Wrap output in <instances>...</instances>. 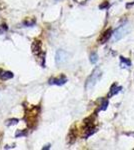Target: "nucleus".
I'll list each match as a JSON object with an SVG mask.
<instances>
[{
	"label": "nucleus",
	"instance_id": "f257e3e1",
	"mask_svg": "<svg viewBox=\"0 0 134 150\" xmlns=\"http://www.w3.org/2000/svg\"><path fill=\"white\" fill-rule=\"evenodd\" d=\"M101 77V71L98 67H96L93 72L91 73V75L88 77V79L86 80V83H85V89L86 90H91L92 88L95 86V84L98 82V80Z\"/></svg>",
	"mask_w": 134,
	"mask_h": 150
},
{
	"label": "nucleus",
	"instance_id": "f03ea898",
	"mask_svg": "<svg viewBox=\"0 0 134 150\" xmlns=\"http://www.w3.org/2000/svg\"><path fill=\"white\" fill-rule=\"evenodd\" d=\"M95 126H94V120H93V117L90 116V117L86 118L84 120V129H83V137H88L90 136L91 134H93L95 132Z\"/></svg>",
	"mask_w": 134,
	"mask_h": 150
},
{
	"label": "nucleus",
	"instance_id": "7ed1b4c3",
	"mask_svg": "<svg viewBox=\"0 0 134 150\" xmlns=\"http://www.w3.org/2000/svg\"><path fill=\"white\" fill-rule=\"evenodd\" d=\"M130 25L129 24H124V25L120 26L115 32L113 33V40L114 41H117V40H120L121 38H123L125 35H127L130 31Z\"/></svg>",
	"mask_w": 134,
	"mask_h": 150
},
{
	"label": "nucleus",
	"instance_id": "20e7f679",
	"mask_svg": "<svg viewBox=\"0 0 134 150\" xmlns=\"http://www.w3.org/2000/svg\"><path fill=\"white\" fill-rule=\"evenodd\" d=\"M38 110H39L38 107H33L32 109L29 110L27 112V114H26V121H27L26 123H27L30 127L35 125L36 117H37V115H38Z\"/></svg>",
	"mask_w": 134,
	"mask_h": 150
},
{
	"label": "nucleus",
	"instance_id": "39448f33",
	"mask_svg": "<svg viewBox=\"0 0 134 150\" xmlns=\"http://www.w3.org/2000/svg\"><path fill=\"white\" fill-rule=\"evenodd\" d=\"M68 59V53L65 51V50H58L56 52V55H55V61L57 64H62L64 62H66Z\"/></svg>",
	"mask_w": 134,
	"mask_h": 150
},
{
	"label": "nucleus",
	"instance_id": "423d86ee",
	"mask_svg": "<svg viewBox=\"0 0 134 150\" xmlns=\"http://www.w3.org/2000/svg\"><path fill=\"white\" fill-rule=\"evenodd\" d=\"M32 52L35 56L39 57L42 54V43L40 40H34L32 43Z\"/></svg>",
	"mask_w": 134,
	"mask_h": 150
},
{
	"label": "nucleus",
	"instance_id": "0eeeda50",
	"mask_svg": "<svg viewBox=\"0 0 134 150\" xmlns=\"http://www.w3.org/2000/svg\"><path fill=\"white\" fill-rule=\"evenodd\" d=\"M67 82V78L64 75H61L58 78H50L49 79V84L51 85H63Z\"/></svg>",
	"mask_w": 134,
	"mask_h": 150
},
{
	"label": "nucleus",
	"instance_id": "6e6552de",
	"mask_svg": "<svg viewBox=\"0 0 134 150\" xmlns=\"http://www.w3.org/2000/svg\"><path fill=\"white\" fill-rule=\"evenodd\" d=\"M111 34H112L111 29H107L105 32L102 33V34L100 35V37L98 38V42L100 43V44H103V43L107 42V41L109 40V38H110Z\"/></svg>",
	"mask_w": 134,
	"mask_h": 150
},
{
	"label": "nucleus",
	"instance_id": "1a4fd4ad",
	"mask_svg": "<svg viewBox=\"0 0 134 150\" xmlns=\"http://www.w3.org/2000/svg\"><path fill=\"white\" fill-rule=\"evenodd\" d=\"M76 137H77V134H76V129H74V127H72L70 129L69 133H68V136H67V140H68V143L69 144H72L73 142L76 140Z\"/></svg>",
	"mask_w": 134,
	"mask_h": 150
},
{
	"label": "nucleus",
	"instance_id": "9d476101",
	"mask_svg": "<svg viewBox=\"0 0 134 150\" xmlns=\"http://www.w3.org/2000/svg\"><path fill=\"white\" fill-rule=\"evenodd\" d=\"M12 77H13V73H12V72L0 69V79H1V80L5 81V80H8V79L12 78Z\"/></svg>",
	"mask_w": 134,
	"mask_h": 150
},
{
	"label": "nucleus",
	"instance_id": "9b49d317",
	"mask_svg": "<svg viewBox=\"0 0 134 150\" xmlns=\"http://www.w3.org/2000/svg\"><path fill=\"white\" fill-rule=\"evenodd\" d=\"M119 90H121V87L120 86L117 87V85H116V84H113V85H112V87H111L110 93L108 94V97H111V96H113L114 94L118 93Z\"/></svg>",
	"mask_w": 134,
	"mask_h": 150
},
{
	"label": "nucleus",
	"instance_id": "f8f14e48",
	"mask_svg": "<svg viewBox=\"0 0 134 150\" xmlns=\"http://www.w3.org/2000/svg\"><path fill=\"white\" fill-rule=\"evenodd\" d=\"M120 59H121V67H125V66H130L131 65V62H130V60H128V59H126V58H124V57H122L121 56L120 57Z\"/></svg>",
	"mask_w": 134,
	"mask_h": 150
},
{
	"label": "nucleus",
	"instance_id": "ddd939ff",
	"mask_svg": "<svg viewBox=\"0 0 134 150\" xmlns=\"http://www.w3.org/2000/svg\"><path fill=\"white\" fill-rule=\"evenodd\" d=\"M97 60H98V55H97V53H92L91 55H90V62L91 63H96Z\"/></svg>",
	"mask_w": 134,
	"mask_h": 150
},
{
	"label": "nucleus",
	"instance_id": "4468645a",
	"mask_svg": "<svg viewBox=\"0 0 134 150\" xmlns=\"http://www.w3.org/2000/svg\"><path fill=\"white\" fill-rule=\"evenodd\" d=\"M107 104H108V101H107V100H104L103 105H102V107L100 108V109H101V110H105V109H106V107H107Z\"/></svg>",
	"mask_w": 134,
	"mask_h": 150
},
{
	"label": "nucleus",
	"instance_id": "2eb2a0df",
	"mask_svg": "<svg viewBox=\"0 0 134 150\" xmlns=\"http://www.w3.org/2000/svg\"><path fill=\"white\" fill-rule=\"evenodd\" d=\"M107 6H108V2H104L103 4H101V5L99 6V8H100V9H103V8H106Z\"/></svg>",
	"mask_w": 134,
	"mask_h": 150
},
{
	"label": "nucleus",
	"instance_id": "dca6fc26",
	"mask_svg": "<svg viewBox=\"0 0 134 150\" xmlns=\"http://www.w3.org/2000/svg\"><path fill=\"white\" fill-rule=\"evenodd\" d=\"M17 121H18V120H17V119H12V120H10V121H8L9 123H7V125H10V124H16Z\"/></svg>",
	"mask_w": 134,
	"mask_h": 150
}]
</instances>
